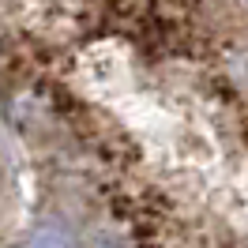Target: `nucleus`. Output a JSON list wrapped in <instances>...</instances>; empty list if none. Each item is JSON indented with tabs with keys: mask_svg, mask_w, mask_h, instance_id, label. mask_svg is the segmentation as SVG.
Returning a JSON list of instances; mask_svg holds the SVG:
<instances>
[{
	"mask_svg": "<svg viewBox=\"0 0 248 248\" xmlns=\"http://www.w3.org/2000/svg\"><path fill=\"white\" fill-rule=\"evenodd\" d=\"M31 248H79V237L64 222H46L31 233Z\"/></svg>",
	"mask_w": 248,
	"mask_h": 248,
	"instance_id": "obj_1",
	"label": "nucleus"
}]
</instances>
